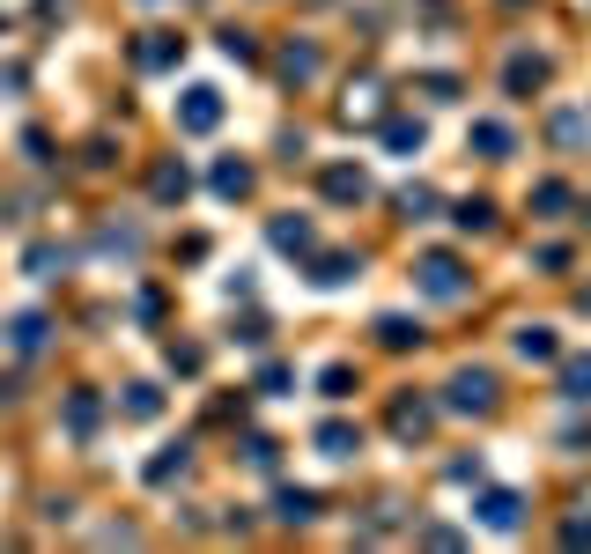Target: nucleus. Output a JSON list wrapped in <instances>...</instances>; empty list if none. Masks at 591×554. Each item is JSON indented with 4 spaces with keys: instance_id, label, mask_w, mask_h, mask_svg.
Returning a JSON list of instances; mask_svg holds the SVG:
<instances>
[{
    "instance_id": "nucleus-1",
    "label": "nucleus",
    "mask_w": 591,
    "mask_h": 554,
    "mask_svg": "<svg viewBox=\"0 0 591 554\" xmlns=\"http://www.w3.org/2000/svg\"><path fill=\"white\" fill-rule=\"evenodd\" d=\"M414 281H422V296H436V303H459L473 281H466V266L451 259V252H429L422 266H414Z\"/></svg>"
},
{
    "instance_id": "nucleus-2",
    "label": "nucleus",
    "mask_w": 591,
    "mask_h": 554,
    "mask_svg": "<svg viewBox=\"0 0 591 554\" xmlns=\"http://www.w3.org/2000/svg\"><path fill=\"white\" fill-rule=\"evenodd\" d=\"M444 407H451V414H488V407H495V370H459V377L444 385Z\"/></svg>"
},
{
    "instance_id": "nucleus-3",
    "label": "nucleus",
    "mask_w": 591,
    "mask_h": 554,
    "mask_svg": "<svg viewBox=\"0 0 591 554\" xmlns=\"http://www.w3.org/2000/svg\"><path fill=\"white\" fill-rule=\"evenodd\" d=\"M185 60V37H163V30H148L141 45H133V67L141 74H163V67H178Z\"/></svg>"
},
{
    "instance_id": "nucleus-4",
    "label": "nucleus",
    "mask_w": 591,
    "mask_h": 554,
    "mask_svg": "<svg viewBox=\"0 0 591 554\" xmlns=\"http://www.w3.org/2000/svg\"><path fill=\"white\" fill-rule=\"evenodd\" d=\"M547 74H555V67H547L540 52H510V67H503V89H510V97H532V89H547Z\"/></svg>"
},
{
    "instance_id": "nucleus-5",
    "label": "nucleus",
    "mask_w": 591,
    "mask_h": 554,
    "mask_svg": "<svg viewBox=\"0 0 591 554\" xmlns=\"http://www.w3.org/2000/svg\"><path fill=\"white\" fill-rule=\"evenodd\" d=\"M481 525L518 532V525H525V495H518V488H488V495H481Z\"/></svg>"
},
{
    "instance_id": "nucleus-6",
    "label": "nucleus",
    "mask_w": 591,
    "mask_h": 554,
    "mask_svg": "<svg viewBox=\"0 0 591 554\" xmlns=\"http://www.w3.org/2000/svg\"><path fill=\"white\" fill-rule=\"evenodd\" d=\"M178 126H185V133H215V126H222V97H215V89H185Z\"/></svg>"
},
{
    "instance_id": "nucleus-7",
    "label": "nucleus",
    "mask_w": 591,
    "mask_h": 554,
    "mask_svg": "<svg viewBox=\"0 0 591 554\" xmlns=\"http://www.w3.org/2000/svg\"><path fill=\"white\" fill-rule=\"evenodd\" d=\"M429 422H436V407H429V399H392V436H399V444L429 436Z\"/></svg>"
},
{
    "instance_id": "nucleus-8",
    "label": "nucleus",
    "mask_w": 591,
    "mask_h": 554,
    "mask_svg": "<svg viewBox=\"0 0 591 554\" xmlns=\"http://www.w3.org/2000/svg\"><path fill=\"white\" fill-rule=\"evenodd\" d=\"M274 518H281V525H311V518H318V495H311V488H281V495H274Z\"/></svg>"
},
{
    "instance_id": "nucleus-9",
    "label": "nucleus",
    "mask_w": 591,
    "mask_h": 554,
    "mask_svg": "<svg viewBox=\"0 0 591 554\" xmlns=\"http://www.w3.org/2000/svg\"><path fill=\"white\" fill-rule=\"evenodd\" d=\"M466 141L481 148L488 163H503V156H510V126H503V119H473V133H466Z\"/></svg>"
},
{
    "instance_id": "nucleus-10",
    "label": "nucleus",
    "mask_w": 591,
    "mask_h": 554,
    "mask_svg": "<svg viewBox=\"0 0 591 554\" xmlns=\"http://www.w3.org/2000/svg\"><path fill=\"white\" fill-rule=\"evenodd\" d=\"M326 200H370V178H362L355 163H333L326 170Z\"/></svg>"
},
{
    "instance_id": "nucleus-11",
    "label": "nucleus",
    "mask_w": 591,
    "mask_h": 554,
    "mask_svg": "<svg viewBox=\"0 0 591 554\" xmlns=\"http://www.w3.org/2000/svg\"><path fill=\"white\" fill-rule=\"evenodd\" d=\"M215 193H222V200H244V193H252V163L222 156V163H215Z\"/></svg>"
},
{
    "instance_id": "nucleus-12",
    "label": "nucleus",
    "mask_w": 591,
    "mask_h": 554,
    "mask_svg": "<svg viewBox=\"0 0 591 554\" xmlns=\"http://www.w3.org/2000/svg\"><path fill=\"white\" fill-rule=\"evenodd\" d=\"M148 193H156L163 207H170V200H185V193H193V178H185V163H156V178H148Z\"/></svg>"
},
{
    "instance_id": "nucleus-13",
    "label": "nucleus",
    "mask_w": 591,
    "mask_h": 554,
    "mask_svg": "<svg viewBox=\"0 0 591 554\" xmlns=\"http://www.w3.org/2000/svg\"><path fill=\"white\" fill-rule=\"evenodd\" d=\"M318 451H326V458H355V451H362V429L326 422V429H318Z\"/></svg>"
},
{
    "instance_id": "nucleus-14",
    "label": "nucleus",
    "mask_w": 591,
    "mask_h": 554,
    "mask_svg": "<svg viewBox=\"0 0 591 554\" xmlns=\"http://www.w3.org/2000/svg\"><path fill=\"white\" fill-rule=\"evenodd\" d=\"M422 141H429L422 119H392V126H385V148H392V156H422Z\"/></svg>"
},
{
    "instance_id": "nucleus-15",
    "label": "nucleus",
    "mask_w": 591,
    "mask_h": 554,
    "mask_svg": "<svg viewBox=\"0 0 591 554\" xmlns=\"http://www.w3.org/2000/svg\"><path fill=\"white\" fill-rule=\"evenodd\" d=\"M318 74V45H289L281 52V82H311Z\"/></svg>"
},
{
    "instance_id": "nucleus-16",
    "label": "nucleus",
    "mask_w": 591,
    "mask_h": 554,
    "mask_svg": "<svg viewBox=\"0 0 591 554\" xmlns=\"http://www.w3.org/2000/svg\"><path fill=\"white\" fill-rule=\"evenodd\" d=\"M584 133H591V119H584V111H555V119H547V141H555V148L584 141Z\"/></svg>"
},
{
    "instance_id": "nucleus-17",
    "label": "nucleus",
    "mask_w": 591,
    "mask_h": 554,
    "mask_svg": "<svg viewBox=\"0 0 591 554\" xmlns=\"http://www.w3.org/2000/svg\"><path fill=\"white\" fill-rule=\"evenodd\" d=\"M562 399H577V407H591V355H577L562 370Z\"/></svg>"
},
{
    "instance_id": "nucleus-18",
    "label": "nucleus",
    "mask_w": 591,
    "mask_h": 554,
    "mask_svg": "<svg viewBox=\"0 0 591 554\" xmlns=\"http://www.w3.org/2000/svg\"><path fill=\"white\" fill-rule=\"evenodd\" d=\"M274 244H281V252H311V222H289V215H274Z\"/></svg>"
},
{
    "instance_id": "nucleus-19",
    "label": "nucleus",
    "mask_w": 591,
    "mask_h": 554,
    "mask_svg": "<svg viewBox=\"0 0 591 554\" xmlns=\"http://www.w3.org/2000/svg\"><path fill=\"white\" fill-rule=\"evenodd\" d=\"M348 274H355V252H326V259H318V274H311V281H318V289H340V281H348Z\"/></svg>"
},
{
    "instance_id": "nucleus-20",
    "label": "nucleus",
    "mask_w": 591,
    "mask_h": 554,
    "mask_svg": "<svg viewBox=\"0 0 591 554\" xmlns=\"http://www.w3.org/2000/svg\"><path fill=\"white\" fill-rule=\"evenodd\" d=\"M451 222L481 237V229H495V207H488V200H459V207H451Z\"/></svg>"
},
{
    "instance_id": "nucleus-21",
    "label": "nucleus",
    "mask_w": 591,
    "mask_h": 554,
    "mask_svg": "<svg viewBox=\"0 0 591 554\" xmlns=\"http://www.w3.org/2000/svg\"><path fill=\"white\" fill-rule=\"evenodd\" d=\"M518 355H525V362H555V333H547V326H525V333H518Z\"/></svg>"
},
{
    "instance_id": "nucleus-22",
    "label": "nucleus",
    "mask_w": 591,
    "mask_h": 554,
    "mask_svg": "<svg viewBox=\"0 0 591 554\" xmlns=\"http://www.w3.org/2000/svg\"><path fill=\"white\" fill-rule=\"evenodd\" d=\"M67 429H74V436L97 429V392H74V399H67Z\"/></svg>"
},
{
    "instance_id": "nucleus-23",
    "label": "nucleus",
    "mask_w": 591,
    "mask_h": 554,
    "mask_svg": "<svg viewBox=\"0 0 591 554\" xmlns=\"http://www.w3.org/2000/svg\"><path fill=\"white\" fill-rule=\"evenodd\" d=\"M377 340H385V348H414L422 326H414V318H377Z\"/></svg>"
},
{
    "instance_id": "nucleus-24",
    "label": "nucleus",
    "mask_w": 591,
    "mask_h": 554,
    "mask_svg": "<svg viewBox=\"0 0 591 554\" xmlns=\"http://www.w3.org/2000/svg\"><path fill=\"white\" fill-rule=\"evenodd\" d=\"M45 318H37V311H23V318H15V348H23V355H37V348H45Z\"/></svg>"
},
{
    "instance_id": "nucleus-25",
    "label": "nucleus",
    "mask_w": 591,
    "mask_h": 554,
    "mask_svg": "<svg viewBox=\"0 0 591 554\" xmlns=\"http://www.w3.org/2000/svg\"><path fill=\"white\" fill-rule=\"evenodd\" d=\"M185 466H193V451H185V444H178V451H163V458H156V466H148V481H156V488H163V481H178V473H185Z\"/></svg>"
},
{
    "instance_id": "nucleus-26",
    "label": "nucleus",
    "mask_w": 591,
    "mask_h": 554,
    "mask_svg": "<svg viewBox=\"0 0 591 554\" xmlns=\"http://www.w3.org/2000/svg\"><path fill=\"white\" fill-rule=\"evenodd\" d=\"M429 207H436L429 185H407V193H399V215H407V222H429Z\"/></svg>"
},
{
    "instance_id": "nucleus-27",
    "label": "nucleus",
    "mask_w": 591,
    "mask_h": 554,
    "mask_svg": "<svg viewBox=\"0 0 591 554\" xmlns=\"http://www.w3.org/2000/svg\"><path fill=\"white\" fill-rule=\"evenodd\" d=\"M318 392H326V399H348V392H355V370H348V362H326V377H318Z\"/></svg>"
},
{
    "instance_id": "nucleus-28",
    "label": "nucleus",
    "mask_w": 591,
    "mask_h": 554,
    "mask_svg": "<svg viewBox=\"0 0 591 554\" xmlns=\"http://www.w3.org/2000/svg\"><path fill=\"white\" fill-rule=\"evenodd\" d=\"M532 207H540V215H562V207H569V185H555V178L532 185Z\"/></svg>"
},
{
    "instance_id": "nucleus-29",
    "label": "nucleus",
    "mask_w": 591,
    "mask_h": 554,
    "mask_svg": "<svg viewBox=\"0 0 591 554\" xmlns=\"http://www.w3.org/2000/svg\"><path fill=\"white\" fill-rule=\"evenodd\" d=\"M156 407H163V399H156V385H133V392H126V414H133V422H148Z\"/></svg>"
},
{
    "instance_id": "nucleus-30",
    "label": "nucleus",
    "mask_w": 591,
    "mask_h": 554,
    "mask_svg": "<svg viewBox=\"0 0 591 554\" xmlns=\"http://www.w3.org/2000/svg\"><path fill=\"white\" fill-rule=\"evenodd\" d=\"M222 52H230V60H259V45H252V30H222Z\"/></svg>"
},
{
    "instance_id": "nucleus-31",
    "label": "nucleus",
    "mask_w": 591,
    "mask_h": 554,
    "mask_svg": "<svg viewBox=\"0 0 591 554\" xmlns=\"http://www.w3.org/2000/svg\"><path fill=\"white\" fill-rule=\"evenodd\" d=\"M52 266H67V252H52V244H37V252H30V274H37V281H52Z\"/></svg>"
},
{
    "instance_id": "nucleus-32",
    "label": "nucleus",
    "mask_w": 591,
    "mask_h": 554,
    "mask_svg": "<svg viewBox=\"0 0 591 554\" xmlns=\"http://www.w3.org/2000/svg\"><path fill=\"white\" fill-rule=\"evenodd\" d=\"M562 540H569V547H584V540H591V518H569V532H562Z\"/></svg>"
},
{
    "instance_id": "nucleus-33",
    "label": "nucleus",
    "mask_w": 591,
    "mask_h": 554,
    "mask_svg": "<svg viewBox=\"0 0 591 554\" xmlns=\"http://www.w3.org/2000/svg\"><path fill=\"white\" fill-rule=\"evenodd\" d=\"M577 303H584V311H591V289H584V296H577Z\"/></svg>"
}]
</instances>
